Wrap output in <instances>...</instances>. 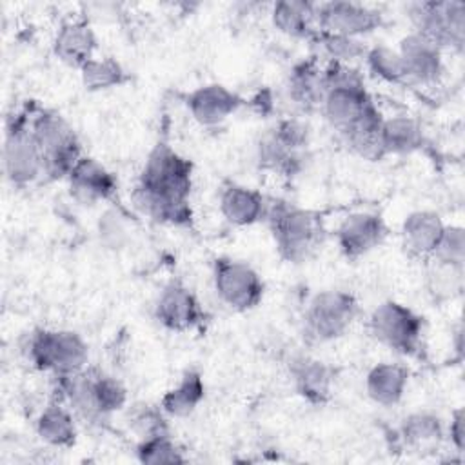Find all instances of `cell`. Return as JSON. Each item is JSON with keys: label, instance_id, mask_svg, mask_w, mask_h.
<instances>
[{"label": "cell", "instance_id": "cell-5", "mask_svg": "<svg viewBox=\"0 0 465 465\" xmlns=\"http://www.w3.org/2000/svg\"><path fill=\"white\" fill-rule=\"evenodd\" d=\"M25 349L29 361L53 376L80 372L89 360L85 340L67 329H36L29 334Z\"/></svg>", "mask_w": 465, "mask_h": 465}, {"label": "cell", "instance_id": "cell-18", "mask_svg": "<svg viewBox=\"0 0 465 465\" xmlns=\"http://www.w3.org/2000/svg\"><path fill=\"white\" fill-rule=\"evenodd\" d=\"M96 35L91 24L84 18L64 22L53 40V51L60 62L69 67L80 69L85 62L94 58Z\"/></svg>", "mask_w": 465, "mask_h": 465}, {"label": "cell", "instance_id": "cell-23", "mask_svg": "<svg viewBox=\"0 0 465 465\" xmlns=\"http://www.w3.org/2000/svg\"><path fill=\"white\" fill-rule=\"evenodd\" d=\"M409 383V371L401 363L380 361L372 365L365 376L367 396L383 407H392L401 401Z\"/></svg>", "mask_w": 465, "mask_h": 465}, {"label": "cell", "instance_id": "cell-12", "mask_svg": "<svg viewBox=\"0 0 465 465\" xmlns=\"http://www.w3.org/2000/svg\"><path fill=\"white\" fill-rule=\"evenodd\" d=\"M154 318L167 331L187 332L203 323L205 311L187 285L173 280L158 294L154 303Z\"/></svg>", "mask_w": 465, "mask_h": 465}, {"label": "cell", "instance_id": "cell-13", "mask_svg": "<svg viewBox=\"0 0 465 465\" xmlns=\"http://www.w3.org/2000/svg\"><path fill=\"white\" fill-rule=\"evenodd\" d=\"M334 236L340 252L347 260H358L383 243L387 238V225L380 214L358 211L340 222Z\"/></svg>", "mask_w": 465, "mask_h": 465}, {"label": "cell", "instance_id": "cell-35", "mask_svg": "<svg viewBox=\"0 0 465 465\" xmlns=\"http://www.w3.org/2000/svg\"><path fill=\"white\" fill-rule=\"evenodd\" d=\"M427 287L434 300H449L463 291V265L441 263L430 260Z\"/></svg>", "mask_w": 465, "mask_h": 465}, {"label": "cell", "instance_id": "cell-20", "mask_svg": "<svg viewBox=\"0 0 465 465\" xmlns=\"http://www.w3.org/2000/svg\"><path fill=\"white\" fill-rule=\"evenodd\" d=\"M267 205V198L262 193L242 183L229 182L220 191V213L229 223L238 227H247L265 218Z\"/></svg>", "mask_w": 465, "mask_h": 465}, {"label": "cell", "instance_id": "cell-36", "mask_svg": "<svg viewBox=\"0 0 465 465\" xmlns=\"http://www.w3.org/2000/svg\"><path fill=\"white\" fill-rule=\"evenodd\" d=\"M136 458L145 465H163V463H183L185 456L180 447L173 441L171 434H160L153 438L140 440L136 445Z\"/></svg>", "mask_w": 465, "mask_h": 465}, {"label": "cell", "instance_id": "cell-7", "mask_svg": "<svg viewBox=\"0 0 465 465\" xmlns=\"http://www.w3.org/2000/svg\"><path fill=\"white\" fill-rule=\"evenodd\" d=\"M414 33L436 44L441 51H461L465 42V4L460 0L414 2L407 5Z\"/></svg>", "mask_w": 465, "mask_h": 465}, {"label": "cell", "instance_id": "cell-37", "mask_svg": "<svg viewBox=\"0 0 465 465\" xmlns=\"http://www.w3.org/2000/svg\"><path fill=\"white\" fill-rule=\"evenodd\" d=\"M165 412L162 407H153V405H134L131 407L129 412V425L131 429L138 434L140 440L160 436V434H169V425L165 420Z\"/></svg>", "mask_w": 465, "mask_h": 465}, {"label": "cell", "instance_id": "cell-25", "mask_svg": "<svg viewBox=\"0 0 465 465\" xmlns=\"http://www.w3.org/2000/svg\"><path fill=\"white\" fill-rule=\"evenodd\" d=\"M133 202L140 213L158 223L174 227H189L193 223V209L189 200L156 194L136 185L133 191Z\"/></svg>", "mask_w": 465, "mask_h": 465}, {"label": "cell", "instance_id": "cell-24", "mask_svg": "<svg viewBox=\"0 0 465 465\" xmlns=\"http://www.w3.org/2000/svg\"><path fill=\"white\" fill-rule=\"evenodd\" d=\"M287 94L289 100L302 111L322 107L325 96L323 69L316 64V60H302L291 69L287 78Z\"/></svg>", "mask_w": 465, "mask_h": 465}, {"label": "cell", "instance_id": "cell-1", "mask_svg": "<svg viewBox=\"0 0 465 465\" xmlns=\"http://www.w3.org/2000/svg\"><path fill=\"white\" fill-rule=\"evenodd\" d=\"M53 400L65 403L84 421L102 423L125 407L127 389L118 378L85 367L74 374L53 376Z\"/></svg>", "mask_w": 465, "mask_h": 465}, {"label": "cell", "instance_id": "cell-34", "mask_svg": "<svg viewBox=\"0 0 465 465\" xmlns=\"http://www.w3.org/2000/svg\"><path fill=\"white\" fill-rule=\"evenodd\" d=\"M312 42H316L323 53L331 58V62H341V64H354L360 58H365L367 47L363 45L361 38H352L345 35H334L327 31H316L312 36Z\"/></svg>", "mask_w": 465, "mask_h": 465}, {"label": "cell", "instance_id": "cell-19", "mask_svg": "<svg viewBox=\"0 0 465 465\" xmlns=\"http://www.w3.org/2000/svg\"><path fill=\"white\" fill-rule=\"evenodd\" d=\"M445 223L436 211L420 209L405 216L401 223V243L409 256L430 260Z\"/></svg>", "mask_w": 465, "mask_h": 465}, {"label": "cell", "instance_id": "cell-41", "mask_svg": "<svg viewBox=\"0 0 465 465\" xmlns=\"http://www.w3.org/2000/svg\"><path fill=\"white\" fill-rule=\"evenodd\" d=\"M452 447L456 449V452H463L465 449V412L461 407H458L452 414H450V421L445 427Z\"/></svg>", "mask_w": 465, "mask_h": 465}, {"label": "cell", "instance_id": "cell-17", "mask_svg": "<svg viewBox=\"0 0 465 465\" xmlns=\"http://www.w3.org/2000/svg\"><path fill=\"white\" fill-rule=\"evenodd\" d=\"M289 372L296 392L309 403L323 405L331 400L334 372L325 361L296 354L289 361Z\"/></svg>", "mask_w": 465, "mask_h": 465}, {"label": "cell", "instance_id": "cell-2", "mask_svg": "<svg viewBox=\"0 0 465 465\" xmlns=\"http://www.w3.org/2000/svg\"><path fill=\"white\" fill-rule=\"evenodd\" d=\"M265 220L280 258L289 263L311 260L325 236L323 220L318 211L285 200H272L267 205Z\"/></svg>", "mask_w": 465, "mask_h": 465}, {"label": "cell", "instance_id": "cell-38", "mask_svg": "<svg viewBox=\"0 0 465 465\" xmlns=\"http://www.w3.org/2000/svg\"><path fill=\"white\" fill-rule=\"evenodd\" d=\"M430 260L452 265L465 263V231L461 225H445Z\"/></svg>", "mask_w": 465, "mask_h": 465}, {"label": "cell", "instance_id": "cell-26", "mask_svg": "<svg viewBox=\"0 0 465 465\" xmlns=\"http://www.w3.org/2000/svg\"><path fill=\"white\" fill-rule=\"evenodd\" d=\"M271 22L276 31L291 38L312 40L316 35V4L305 0H280L271 7Z\"/></svg>", "mask_w": 465, "mask_h": 465}, {"label": "cell", "instance_id": "cell-22", "mask_svg": "<svg viewBox=\"0 0 465 465\" xmlns=\"http://www.w3.org/2000/svg\"><path fill=\"white\" fill-rule=\"evenodd\" d=\"M381 122L383 116L372 104L356 122L340 131L343 143L363 160H381L387 156L381 143Z\"/></svg>", "mask_w": 465, "mask_h": 465}, {"label": "cell", "instance_id": "cell-29", "mask_svg": "<svg viewBox=\"0 0 465 465\" xmlns=\"http://www.w3.org/2000/svg\"><path fill=\"white\" fill-rule=\"evenodd\" d=\"M205 396V383L196 369H187L178 383L165 391L160 407L167 416L185 418L196 411Z\"/></svg>", "mask_w": 465, "mask_h": 465}, {"label": "cell", "instance_id": "cell-6", "mask_svg": "<svg viewBox=\"0 0 465 465\" xmlns=\"http://www.w3.org/2000/svg\"><path fill=\"white\" fill-rule=\"evenodd\" d=\"M358 314L354 294L341 289L316 292L303 312V336L312 343L332 341L347 332Z\"/></svg>", "mask_w": 465, "mask_h": 465}, {"label": "cell", "instance_id": "cell-33", "mask_svg": "<svg viewBox=\"0 0 465 465\" xmlns=\"http://www.w3.org/2000/svg\"><path fill=\"white\" fill-rule=\"evenodd\" d=\"M365 64L367 69L380 80L389 84H401L407 80L403 60L398 53V49H392L389 45H374L367 47L365 53Z\"/></svg>", "mask_w": 465, "mask_h": 465}, {"label": "cell", "instance_id": "cell-16", "mask_svg": "<svg viewBox=\"0 0 465 465\" xmlns=\"http://www.w3.org/2000/svg\"><path fill=\"white\" fill-rule=\"evenodd\" d=\"M398 53L403 60L407 80L418 84H434L441 78V49L418 33H409L400 40Z\"/></svg>", "mask_w": 465, "mask_h": 465}, {"label": "cell", "instance_id": "cell-9", "mask_svg": "<svg viewBox=\"0 0 465 465\" xmlns=\"http://www.w3.org/2000/svg\"><path fill=\"white\" fill-rule=\"evenodd\" d=\"M372 336L403 356H416L423 341V318L411 307L387 300L381 302L369 318Z\"/></svg>", "mask_w": 465, "mask_h": 465}, {"label": "cell", "instance_id": "cell-40", "mask_svg": "<svg viewBox=\"0 0 465 465\" xmlns=\"http://www.w3.org/2000/svg\"><path fill=\"white\" fill-rule=\"evenodd\" d=\"M269 129L280 142H283L291 149L305 151L309 145V125L298 118H282Z\"/></svg>", "mask_w": 465, "mask_h": 465}, {"label": "cell", "instance_id": "cell-4", "mask_svg": "<svg viewBox=\"0 0 465 465\" xmlns=\"http://www.w3.org/2000/svg\"><path fill=\"white\" fill-rule=\"evenodd\" d=\"M33 104L15 109L5 120L4 174L15 187H25L44 176V162L38 143L31 133Z\"/></svg>", "mask_w": 465, "mask_h": 465}, {"label": "cell", "instance_id": "cell-14", "mask_svg": "<svg viewBox=\"0 0 465 465\" xmlns=\"http://www.w3.org/2000/svg\"><path fill=\"white\" fill-rule=\"evenodd\" d=\"M71 196L84 205L113 200L118 182L114 174L91 156H82L67 176Z\"/></svg>", "mask_w": 465, "mask_h": 465}, {"label": "cell", "instance_id": "cell-28", "mask_svg": "<svg viewBox=\"0 0 465 465\" xmlns=\"http://www.w3.org/2000/svg\"><path fill=\"white\" fill-rule=\"evenodd\" d=\"M258 165L280 176L298 174L305 165V151H296L280 142L271 129H267L256 143Z\"/></svg>", "mask_w": 465, "mask_h": 465}, {"label": "cell", "instance_id": "cell-30", "mask_svg": "<svg viewBox=\"0 0 465 465\" xmlns=\"http://www.w3.org/2000/svg\"><path fill=\"white\" fill-rule=\"evenodd\" d=\"M423 129L418 120L398 114L383 118L381 122V143L385 154H411L423 145Z\"/></svg>", "mask_w": 465, "mask_h": 465}, {"label": "cell", "instance_id": "cell-15", "mask_svg": "<svg viewBox=\"0 0 465 465\" xmlns=\"http://www.w3.org/2000/svg\"><path fill=\"white\" fill-rule=\"evenodd\" d=\"M242 104L243 98L223 84H205L185 96L187 111L200 125L222 124L234 114Z\"/></svg>", "mask_w": 465, "mask_h": 465}, {"label": "cell", "instance_id": "cell-27", "mask_svg": "<svg viewBox=\"0 0 465 465\" xmlns=\"http://www.w3.org/2000/svg\"><path fill=\"white\" fill-rule=\"evenodd\" d=\"M36 434L51 447L67 449L76 443L74 412L62 401L51 400L36 418Z\"/></svg>", "mask_w": 465, "mask_h": 465}, {"label": "cell", "instance_id": "cell-8", "mask_svg": "<svg viewBox=\"0 0 465 465\" xmlns=\"http://www.w3.org/2000/svg\"><path fill=\"white\" fill-rule=\"evenodd\" d=\"M136 185L156 194L189 200L193 189V162L171 145L158 142L149 151Z\"/></svg>", "mask_w": 465, "mask_h": 465}, {"label": "cell", "instance_id": "cell-10", "mask_svg": "<svg viewBox=\"0 0 465 465\" xmlns=\"http://www.w3.org/2000/svg\"><path fill=\"white\" fill-rule=\"evenodd\" d=\"M213 283L218 298L238 312L260 305L265 291L263 280L256 269L231 256H218L213 262Z\"/></svg>", "mask_w": 465, "mask_h": 465}, {"label": "cell", "instance_id": "cell-32", "mask_svg": "<svg viewBox=\"0 0 465 465\" xmlns=\"http://www.w3.org/2000/svg\"><path fill=\"white\" fill-rule=\"evenodd\" d=\"M78 71L82 84L87 91H107L129 82V73L113 56H94L85 62Z\"/></svg>", "mask_w": 465, "mask_h": 465}, {"label": "cell", "instance_id": "cell-3", "mask_svg": "<svg viewBox=\"0 0 465 465\" xmlns=\"http://www.w3.org/2000/svg\"><path fill=\"white\" fill-rule=\"evenodd\" d=\"M31 133L42 153L44 176L47 180H67L84 156L74 127L60 113L33 104Z\"/></svg>", "mask_w": 465, "mask_h": 465}, {"label": "cell", "instance_id": "cell-21", "mask_svg": "<svg viewBox=\"0 0 465 465\" xmlns=\"http://www.w3.org/2000/svg\"><path fill=\"white\" fill-rule=\"evenodd\" d=\"M374 102L371 100L365 85L329 87L322 102V111L329 124L340 131L356 122Z\"/></svg>", "mask_w": 465, "mask_h": 465}, {"label": "cell", "instance_id": "cell-39", "mask_svg": "<svg viewBox=\"0 0 465 465\" xmlns=\"http://www.w3.org/2000/svg\"><path fill=\"white\" fill-rule=\"evenodd\" d=\"M96 229H98L100 242L107 249H113V251L122 249L129 240L125 222L122 220V214L114 209H107L104 214H100Z\"/></svg>", "mask_w": 465, "mask_h": 465}, {"label": "cell", "instance_id": "cell-31", "mask_svg": "<svg viewBox=\"0 0 465 465\" xmlns=\"http://www.w3.org/2000/svg\"><path fill=\"white\" fill-rule=\"evenodd\" d=\"M398 434L407 447H427L445 436V423L434 412L416 411L401 420Z\"/></svg>", "mask_w": 465, "mask_h": 465}, {"label": "cell", "instance_id": "cell-11", "mask_svg": "<svg viewBox=\"0 0 465 465\" xmlns=\"http://www.w3.org/2000/svg\"><path fill=\"white\" fill-rule=\"evenodd\" d=\"M381 13L371 5L347 0L316 4V27L334 35L361 38L381 25Z\"/></svg>", "mask_w": 465, "mask_h": 465}]
</instances>
